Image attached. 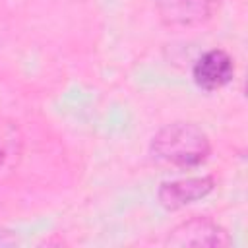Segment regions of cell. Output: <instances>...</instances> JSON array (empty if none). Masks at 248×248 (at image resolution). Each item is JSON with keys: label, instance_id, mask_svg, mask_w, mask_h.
Returning <instances> with one entry per match:
<instances>
[{"label": "cell", "instance_id": "1", "mask_svg": "<svg viewBox=\"0 0 248 248\" xmlns=\"http://www.w3.org/2000/svg\"><path fill=\"white\" fill-rule=\"evenodd\" d=\"M151 153L155 159L180 167L192 169L211 153V141L207 134L194 122H172L163 126L151 140Z\"/></svg>", "mask_w": 248, "mask_h": 248}, {"label": "cell", "instance_id": "3", "mask_svg": "<svg viewBox=\"0 0 248 248\" xmlns=\"http://www.w3.org/2000/svg\"><path fill=\"white\" fill-rule=\"evenodd\" d=\"M223 0H157L163 23L170 27H194L211 19Z\"/></svg>", "mask_w": 248, "mask_h": 248}, {"label": "cell", "instance_id": "6", "mask_svg": "<svg viewBox=\"0 0 248 248\" xmlns=\"http://www.w3.org/2000/svg\"><path fill=\"white\" fill-rule=\"evenodd\" d=\"M23 157V134L8 118H0V184H4L19 167Z\"/></svg>", "mask_w": 248, "mask_h": 248}, {"label": "cell", "instance_id": "5", "mask_svg": "<svg viewBox=\"0 0 248 248\" xmlns=\"http://www.w3.org/2000/svg\"><path fill=\"white\" fill-rule=\"evenodd\" d=\"M213 188H215L213 176H190L172 182H163L157 190V198L165 209L174 211L205 198L209 192H213Z\"/></svg>", "mask_w": 248, "mask_h": 248}, {"label": "cell", "instance_id": "2", "mask_svg": "<svg viewBox=\"0 0 248 248\" xmlns=\"http://www.w3.org/2000/svg\"><path fill=\"white\" fill-rule=\"evenodd\" d=\"M167 246H211V248H223L231 246L232 238L219 223H215L209 217H192L176 225L165 238Z\"/></svg>", "mask_w": 248, "mask_h": 248}, {"label": "cell", "instance_id": "4", "mask_svg": "<svg viewBox=\"0 0 248 248\" xmlns=\"http://www.w3.org/2000/svg\"><path fill=\"white\" fill-rule=\"evenodd\" d=\"M232 76H234V62L231 54L223 48H213L203 52L192 68L194 83L203 91H217L225 87L227 83L232 81Z\"/></svg>", "mask_w": 248, "mask_h": 248}]
</instances>
